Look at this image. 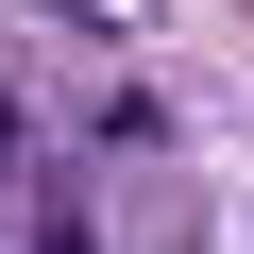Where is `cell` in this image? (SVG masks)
Returning a JSON list of instances; mask_svg holds the SVG:
<instances>
[{
  "instance_id": "obj_1",
  "label": "cell",
  "mask_w": 254,
  "mask_h": 254,
  "mask_svg": "<svg viewBox=\"0 0 254 254\" xmlns=\"http://www.w3.org/2000/svg\"><path fill=\"white\" fill-rule=\"evenodd\" d=\"M34 254H85V220H51V237H34Z\"/></svg>"
},
{
  "instance_id": "obj_2",
  "label": "cell",
  "mask_w": 254,
  "mask_h": 254,
  "mask_svg": "<svg viewBox=\"0 0 254 254\" xmlns=\"http://www.w3.org/2000/svg\"><path fill=\"white\" fill-rule=\"evenodd\" d=\"M0 136H17V102H0Z\"/></svg>"
}]
</instances>
